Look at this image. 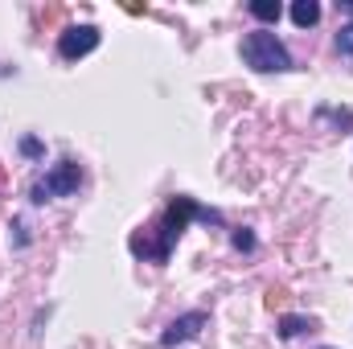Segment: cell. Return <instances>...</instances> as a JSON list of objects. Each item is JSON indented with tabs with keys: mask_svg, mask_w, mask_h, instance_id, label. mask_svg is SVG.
<instances>
[{
	"mask_svg": "<svg viewBox=\"0 0 353 349\" xmlns=\"http://www.w3.org/2000/svg\"><path fill=\"white\" fill-rule=\"evenodd\" d=\"M189 218H201V206H197L193 197H173L169 210H165V218H161V226H157V243H140V239H132V251L144 255V259L165 263L169 259V251H173V243L185 235Z\"/></svg>",
	"mask_w": 353,
	"mask_h": 349,
	"instance_id": "1",
	"label": "cell"
},
{
	"mask_svg": "<svg viewBox=\"0 0 353 349\" xmlns=\"http://www.w3.org/2000/svg\"><path fill=\"white\" fill-rule=\"evenodd\" d=\"M243 58H247V66H255V70H263V74H279V70H288L292 66V54L283 50V41L275 37V33H247V41H243Z\"/></svg>",
	"mask_w": 353,
	"mask_h": 349,
	"instance_id": "2",
	"label": "cell"
},
{
	"mask_svg": "<svg viewBox=\"0 0 353 349\" xmlns=\"http://www.w3.org/2000/svg\"><path fill=\"white\" fill-rule=\"evenodd\" d=\"M83 185V169L74 165V161H58L46 181H37L33 185V201H50V197H66V193H74Z\"/></svg>",
	"mask_w": 353,
	"mask_h": 349,
	"instance_id": "3",
	"label": "cell"
},
{
	"mask_svg": "<svg viewBox=\"0 0 353 349\" xmlns=\"http://www.w3.org/2000/svg\"><path fill=\"white\" fill-rule=\"evenodd\" d=\"M94 46H99V29H94V25H74V29H66V33L58 37V54H62L66 62L90 54Z\"/></svg>",
	"mask_w": 353,
	"mask_h": 349,
	"instance_id": "4",
	"label": "cell"
},
{
	"mask_svg": "<svg viewBox=\"0 0 353 349\" xmlns=\"http://www.w3.org/2000/svg\"><path fill=\"white\" fill-rule=\"evenodd\" d=\"M201 325H205V312H185L181 321H173V325L165 329L161 346H165V349H173V346H181V341H193V337L201 333Z\"/></svg>",
	"mask_w": 353,
	"mask_h": 349,
	"instance_id": "5",
	"label": "cell"
},
{
	"mask_svg": "<svg viewBox=\"0 0 353 349\" xmlns=\"http://www.w3.org/2000/svg\"><path fill=\"white\" fill-rule=\"evenodd\" d=\"M292 21H296L300 29H312V25L321 21V4H316V0H296V4H292Z\"/></svg>",
	"mask_w": 353,
	"mask_h": 349,
	"instance_id": "6",
	"label": "cell"
},
{
	"mask_svg": "<svg viewBox=\"0 0 353 349\" xmlns=\"http://www.w3.org/2000/svg\"><path fill=\"white\" fill-rule=\"evenodd\" d=\"M300 333H312V321H308V317H283V321H279V337L292 341V337H300Z\"/></svg>",
	"mask_w": 353,
	"mask_h": 349,
	"instance_id": "7",
	"label": "cell"
},
{
	"mask_svg": "<svg viewBox=\"0 0 353 349\" xmlns=\"http://www.w3.org/2000/svg\"><path fill=\"white\" fill-rule=\"evenodd\" d=\"M251 12H255L259 21H279V12H283V8H279V0H255V4H251Z\"/></svg>",
	"mask_w": 353,
	"mask_h": 349,
	"instance_id": "8",
	"label": "cell"
},
{
	"mask_svg": "<svg viewBox=\"0 0 353 349\" xmlns=\"http://www.w3.org/2000/svg\"><path fill=\"white\" fill-rule=\"evenodd\" d=\"M234 247L239 251H255V235L251 230H234Z\"/></svg>",
	"mask_w": 353,
	"mask_h": 349,
	"instance_id": "9",
	"label": "cell"
},
{
	"mask_svg": "<svg viewBox=\"0 0 353 349\" xmlns=\"http://www.w3.org/2000/svg\"><path fill=\"white\" fill-rule=\"evenodd\" d=\"M337 50H341V54H353V25H345V29L337 33Z\"/></svg>",
	"mask_w": 353,
	"mask_h": 349,
	"instance_id": "10",
	"label": "cell"
}]
</instances>
